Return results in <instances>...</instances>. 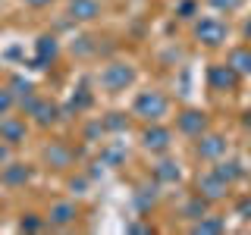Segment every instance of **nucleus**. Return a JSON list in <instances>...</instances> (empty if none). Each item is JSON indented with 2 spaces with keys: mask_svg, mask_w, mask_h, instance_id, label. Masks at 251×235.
I'll use <instances>...</instances> for the list:
<instances>
[{
  "mask_svg": "<svg viewBox=\"0 0 251 235\" xmlns=\"http://www.w3.org/2000/svg\"><path fill=\"white\" fill-rule=\"evenodd\" d=\"M192 38L201 47L217 50V47H223L226 38H229V25H226L220 16H198V19L192 22Z\"/></svg>",
  "mask_w": 251,
  "mask_h": 235,
  "instance_id": "obj_2",
  "label": "nucleus"
},
{
  "mask_svg": "<svg viewBox=\"0 0 251 235\" xmlns=\"http://www.w3.org/2000/svg\"><path fill=\"white\" fill-rule=\"evenodd\" d=\"M242 125H245V129H251V110H245V113H242Z\"/></svg>",
  "mask_w": 251,
  "mask_h": 235,
  "instance_id": "obj_37",
  "label": "nucleus"
},
{
  "mask_svg": "<svg viewBox=\"0 0 251 235\" xmlns=\"http://www.w3.org/2000/svg\"><path fill=\"white\" fill-rule=\"evenodd\" d=\"M138 144H141V151H148V154H170L173 129L163 125V122H145V129H141V135H138Z\"/></svg>",
  "mask_w": 251,
  "mask_h": 235,
  "instance_id": "obj_4",
  "label": "nucleus"
},
{
  "mask_svg": "<svg viewBox=\"0 0 251 235\" xmlns=\"http://www.w3.org/2000/svg\"><path fill=\"white\" fill-rule=\"evenodd\" d=\"M242 38H245V41L251 44V16H248L245 22H242Z\"/></svg>",
  "mask_w": 251,
  "mask_h": 235,
  "instance_id": "obj_36",
  "label": "nucleus"
},
{
  "mask_svg": "<svg viewBox=\"0 0 251 235\" xmlns=\"http://www.w3.org/2000/svg\"><path fill=\"white\" fill-rule=\"evenodd\" d=\"M235 213H239L242 219H248V223H251V194H245V198H239V201H235Z\"/></svg>",
  "mask_w": 251,
  "mask_h": 235,
  "instance_id": "obj_32",
  "label": "nucleus"
},
{
  "mask_svg": "<svg viewBox=\"0 0 251 235\" xmlns=\"http://www.w3.org/2000/svg\"><path fill=\"white\" fill-rule=\"evenodd\" d=\"M0 182L6 188H25L31 182V166L22 160H6L3 166H0Z\"/></svg>",
  "mask_w": 251,
  "mask_h": 235,
  "instance_id": "obj_14",
  "label": "nucleus"
},
{
  "mask_svg": "<svg viewBox=\"0 0 251 235\" xmlns=\"http://www.w3.org/2000/svg\"><path fill=\"white\" fill-rule=\"evenodd\" d=\"M91 41H94V38H88V35L75 38L73 53H78V57H94V53H98V44H91Z\"/></svg>",
  "mask_w": 251,
  "mask_h": 235,
  "instance_id": "obj_26",
  "label": "nucleus"
},
{
  "mask_svg": "<svg viewBox=\"0 0 251 235\" xmlns=\"http://www.w3.org/2000/svg\"><path fill=\"white\" fill-rule=\"evenodd\" d=\"M188 232L192 235H223L226 232V219L217 216V213H204L201 219H195V223L188 226Z\"/></svg>",
  "mask_w": 251,
  "mask_h": 235,
  "instance_id": "obj_18",
  "label": "nucleus"
},
{
  "mask_svg": "<svg viewBox=\"0 0 251 235\" xmlns=\"http://www.w3.org/2000/svg\"><path fill=\"white\" fill-rule=\"evenodd\" d=\"M6 88L13 91V97H16V107H19V110H25V107L31 104V100L38 97L35 85H31V82H28L25 75H13L10 82H6Z\"/></svg>",
  "mask_w": 251,
  "mask_h": 235,
  "instance_id": "obj_17",
  "label": "nucleus"
},
{
  "mask_svg": "<svg viewBox=\"0 0 251 235\" xmlns=\"http://www.w3.org/2000/svg\"><path fill=\"white\" fill-rule=\"evenodd\" d=\"M22 113H25L28 119L38 125V129H50V125L60 122V107L53 104L50 97H41V94H38V97L31 100V104L22 110Z\"/></svg>",
  "mask_w": 251,
  "mask_h": 235,
  "instance_id": "obj_9",
  "label": "nucleus"
},
{
  "mask_svg": "<svg viewBox=\"0 0 251 235\" xmlns=\"http://www.w3.org/2000/svg\"><path fill=\"white\" fill-rule=\"evenodd\" d=\"M60 57V41L57 35H50V31H44V35H38L35 41V69H47L53 66Z\"/></svg>",
  "mask_w": 251,
  "mask_h": 235,
  "instance_id": "obj_13",
  "label": "nucleus"
},
{
  "mask_svg": "<svg viewBox=\"0 0 251 235\" xmlns=\"http://www.w3.org/2000/svg\"><path fill=\"white\" fill-rule=\"evenodd\" d=\"M204 213H210V201H204L198 191L192 194L185 204H182V216L188 219V223H195V219H201Z\"/></svg>",
  "mask_w": 251,
  "mask_h": 235,
  "instance_id": "obj_21",
  "label": "nucleus"
},
{
  "mask_svg": "<svg viewBox=\"0 0 251 235\" xmlns=\"http://www.w3.org/2000/svg\"><path fill=\"white\" fill-rule=\"evenodd\" d=\"M226 63L239 72L242 78L245 75H251V44L245 41V44H239V47H232L229 53H226Z\"/></svg>",
  "mask_w": 251,
  "mask_h": 235,
  "instance_id": "obj_19",
  "label": "nucleus"
},
{
  "mask_svg": "<svg viewBox=\"0 0 251 235\" xmlns=\"http://www.w3.org/2000/svg\"><path fill=\"white\" fill-rule=\"evenodd\" d=\"M78 216H82V210H78L75 201H53L44 213L47 226H53V229H69V226L78 223Z\"/></svg>",
  "mask_w": 251,
  "mask_h": 235,
  "instance_id": "obj_11",
  "label": "nucleus"
},
{
  "mask_svg": "<svg viewBox=\"0 0 251 235\" xmlns=\"http://www.w3.org/2000/svg\"><path fill=\"white\" fill-rule=\"evenodd\" d=\"M100 13H104L100 0H69L66 3L69 22H94V19H100Z\"/></svg>",
  "mask_w": 251,
  "mask_h": 235,
  "instance_id": "obj_15",
  "label": "nucleus"
},
{
  "mask_svg": "<svg viewBox=\"0 0 251 235\" xmlns=\"http://www.w3.org/2000/svg\"><path fill=\"white\" fill-rule=\"evenodd\" d=\"M157 198H160V182H154L151 185H138V191H135V204L141 210H151L154 204H157Z\"/></svg>",
  "mask_w": 251,
  "mask_h": 235,
  "instance_id": "obj_22",
  "label": "nucleus"
},
{
  "mask_svg": "<svg viewBox=\"0 0 251 235\" xmlns=\"http://www.w3.org/2000/svg\"><path fill=\"white\" fill-rule=\"evenodd\" d=\"M214 172H217L220 179H226L229 185H235L242 176H245V166H242L235 157H220V160L214 163Z\"/></svg>",
  "mask_w": 251,
  "mask_h": 235,
  "instance_id": "obj_20",
  "label": "nucleus"
},
{
  "mask_svg": "<svg viewBox=\"0 0 251 235\" xmlns=\"http://www.w3.org/2000/svg\"><path fill=\"white\" fill-rule=\"evenodd\" d=\"M207 129H210L207 110H201V107H182V110L176 113V132H179V135L198 138V135H204Z\"/></svg>",
  "mask_w": 251,
  "mask_h": 235,
  "instance_id": "obj_5",
  "label": "nucleus"
},
{
  "mask_svg": "<svg viewBox=\"0 0 251 235\" xmlns=\"http://www.w3.org/2000/svg\"><path fill=\"white\" fill-rule=\"evenodd\" d=\"M207 3L214 6L217 13H226V16H229V13H239V10H242V3H245V0H207Z\"/></svg>",
  "mask_w": 251,
  "mask_h": 235,
  "instance_id": "obj_27",
  "label": "nucleus"
},
{
  "mask_svg": "<svg viewBox=\"0 0 251 235\" xmlns=\"http://www.w3.org/2000/svg\"><path fill=\"white\" fill-rule=\"evenodd\" d=\"M10 151H13V147L6 144V141H0V166H3V163L10 160Z\"/></svg>",
  "mask_w": 251,
  "mask_h": 235,
  "instance_id": "obj_35",
  "label": "nucleus"
},
{
  "mask_svg": "<svg viewBox=\"0 0 251 235\" xmlns=\"http://www.w3.org/2000/svg\"><path fill=\"white\" fill-rule=\"evenodd\" d=\"M226 151H229V141H226V135H220V132H204V135L195 138V157L204 163H217L220 157H226Z\"/></svg>",
  "mask_w": 251,
  "mask_h": 235,
  "instance_id": "obj_7",
  "label": "nucleus"
},
{
  "mask_svg": "<svg viewBox=\"0 0 251 235\" xmlns=\"http://www.w3.org/2000/svg\"><path fill=\"white\" fill-rule=\"evenodd\" d=\"M100 157H104L107 166H116V163H123V151H120V147H104V154H100Z\"/></svg>",
  "mask_w": 251,
  "mask_h": 235,
  "instance_id": "obj_33",
  "label": "nucleus"
},
{
  "mask_svg": "<svg viewBox=\"0 0 251 235\" xmlns=\"http://www.w3.org/2000/svg\"><path fill=\"white\" fill-rule=\"evenodd\" d=\"M22 3H25L28 10H47V6H50L53 0H22Z\"/></svg>",
  "mask_w": 251,
  "mask_h": 235,
  "instance_id": "obj_34",
  "label": "nucleus"
},
{
  "mask_svg": "<svg viewBox=\"0 0 251 235\" xmlns=\"http://www.w3.org/2000/svg\"><path fill=\"white\" fill-rule=\"evenodd\" d=\"M25 138H28V116L22 119V116L6 113L0 119V141H6L10 147H19V144H25Z\"/></svg>",
  "mask_w": 251,
  "mask_h": 235,
  "instance_id": "obj_12",
  "label": "nucleus"
},
{
  "mask_svg": "<svg viewBox=\"0 0 251 235\" xmlns=\"http://www.w3.org/2000/svg\"><path fill=\"white\" fill-rule=\"evenodd\" d=\"M44 226H47V219L41 213H35V210H25V213L19 216V229L22 232H41Z\"/></svg>",
  "mask_w": 251,
  "mask_h": 235,
  "instance_id": "obj_23",
  "label": "nucleus"
},
{
  "mask_svg": "<svg viewBox=\"0 0 251 235\" xmlns=\"http://www.w3.org/2000/svg\"><path fill=\"white\" fill-rule=\"evenodd\" d=\"M13 110H16V97H13V91L3 85V88H0V119H3L6 113H13Z\"/></svg>",
  "mask_w": 251,
  "mask_h": 235,
  "instance_id": "obj_28",
  "label": "nucleus"
},
{
  "mask_svg": "<svg viewBox=\"0 0 251 235\" xmlns=\"http://www.w3.org/2000/svg\"><path fill=\"white\" fill-rule=\"evenodd\" d=\"M195 13H198V3H195V0H179V3H176V16H179V19H195Z\"/></svg>",
  "mask_w": 251,
  "mask_h": 235,
  "instance_id": "obj_29",
  "label": "nucleus"
},
{
  "mask_svg": "<svg viewBox=\"0 0 251 235\" xmlns=\"http://www.w3.org/2000/svg\"><path fill=\"white\" fill-rule=\"evenodd\" d=\"M82 135H85V141H94V138H100V135H104V122H100V119L88 122V125H85V132H82Z\"/></svg>",
  "mask_w": 251,
  "mask_h": 235,
  "instance_id": "obj_31",
  "label": "nucleus"
},
{
  "mask_svg": "<svg viewBox=\"0 0 251 235\" xmlns=\"http://www.w3.org/2000/svg\"><path fill=\"white\" fill-rule=\"evenodd\" d=\"M167 113H170V97L157 88L138 91L132 100V116H138L141 122H160Z\"/></svg>",
  "mask_w": 251,
  "mask_h": 235,
  "instance_id": "obj_1",
  "label": "nucleus"
},
{
  "mask_svg": "<svg viewBox=\"0 0 251 235\" xmlns=\"http://www.w3.org/2000/svg\"><path fill=\"white\" fill-rule=\"evenodd\" d=\"M69 188H73L75 194H88L91 179H88V176H73V179H69Z\"/></svg>",
  "mask_w": 251,
  "mask_h": 235,
  "instance_id": "obj_30",
  "label": "nucleus"
},
{
  "mask_svg": "<svg viewBox=\"0 0 251 235\" xmlns=\"http://www.w3.org/2000/svg\"><path fill=\"white\" fill-rule=\"evenodd\" d=\"M100 122H104V132H126L129 129V116L126 113H107Z\"/></svg>",
  "mask_w": 251,
  "mask_h": 235,
  "instance_id": "obj_25",
  "label": "nucleus"
},
{
  "mask_svg": "<svg viewBox=\"0 0 251 235\" xmlns=\"http://www.w3.org/2000/svg\"><path fill=\"white\" fill-rule=\"evenodd\" d=\"M151 176H154L160 185H176V182H182V166H179V160H173V157H163V154H160V160L151 166Z\"/></svg>",
  "mask_w": 251,
  "mask_h": 235,
  "instance_id": "obj_16",
  "label": "nucleus"
},
{
  "mask_svg": "<svg viewBox=\"0 0 251 235\" xmlns=\"http://www.w3.org/2000/svg\"><path fill=\"white\" fill-rule=\"evenodd\" d=\"M229 182L226 179H220L214 166H210L207 172H198V179H195V191L201 194L204 201H210V204H220V201H226V194H229Z\"/></svg>",
  "mask_w": 251,
  "mask_h": 235,
  "instance_id": "obj_8",
  "label": "nucleus"
},
{
  "mask_svg": "<svg viewBox=\"0 0 251 235\" xmlns=\"http://www.w3.org/2000/svg\"><path fill=\"white\" fill-rule=\"evenodd\" d=\"M98 85L107 94H120L126 88H132V85H135V66H132V63H126V60L107 63V66L98 72Z\"/></svg>",
  "mask_w": 251,
  "mask_h": 235,
  "instance_id": "obj_3",
  "label": "nucleus"
},
{
  "mask_svg": "<svg viewBox=\"0 0 251 235\" xmlns=\"http://www.w3.org/2000/svg\"><path fill=\"white\" fill-rule=\"evenodd\" d=\"M239 85H242V75L229 63H210L207 66V88L214 94H232L239 91Z\"/></svg>",
  "mask_w": 251,
  "mask_h": 235,
  "instance_id": "obj_6",
  "label": "nucleus"
},
{
  "mask_svg": "<svg viewBox=\"0 0 251 235\" xmlns=\"http://www.w3.org/2000/svg\"><path fill=\"white\" fill-rule=\"evenodd\" d=\"M41 160H44L47 169L66 172V169H73V163H75V151L66 144V141H47L44 151H41Z\"/></svg>",
  "mask_w": 251,
  "mask_h": 235,
  "instance_id": "obj_10",
  "label": "nucleus"
},
{
  "mask_svg": "<svg viewBox=\"0 0 251 235\" xmlns=\"http://www.w3.org/2000/svg\"><path fill=\"white\" fill-rule=\"evenodd\" d=\"M94 104V94L88 91V88H78L75 94H73V100H69V110H75V113H85Z\"/></svg>",
  "mask_w": 251,
  "mask_h": 235,
  "instance_id": "obj_24",
  "label": "nucleus"
}]
</instances>
